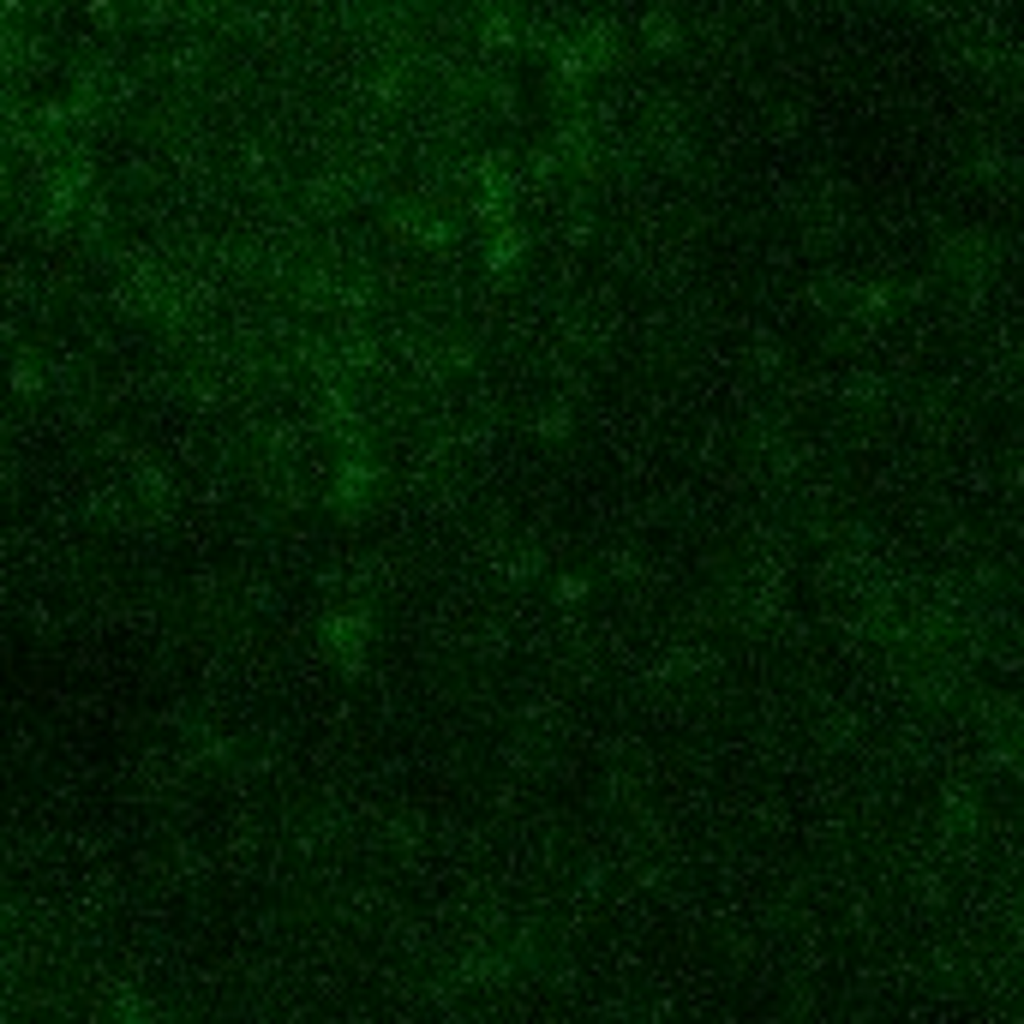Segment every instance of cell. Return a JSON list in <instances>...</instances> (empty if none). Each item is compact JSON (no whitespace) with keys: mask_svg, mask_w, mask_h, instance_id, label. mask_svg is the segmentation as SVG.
I'll return each instance as SVG.
<instances>
[{"mask_svg":"<svg viewBox=\"0 0 1024 1024\" xmlns=\"http://www.w3.org/2000/svg\"><path fill=\"white\" fill-rule=\"evenodd\" d=\"M582 599H587L582 575H557V606H582Z\"/></svg>","mask_w":1024,"mask_h":1024,"instance_id":"obj_5","label":"cell"},{"mask_svg":"<svg viewBox=\"0 0 1024 1024\" xmlns=\"http://www.w3.org/2000/svg\"><path fill=\"white\" fill-rule=\"evenodd\" d=\"M372 485H378V468L366 450H354L348 462L336 468V509L342 516H360L366 504H372Z\"/></svg>","mask_w":1024,"mask_h":1024,"instance_id":"obj_2","label":"cell"},{"mask_svg":"<svg viewBox=\"0 0 1024 1024\" xmlns=\"http://www.w3.org/2000/svg\"><path fill=\"white\" fill-rule=\"evenodd\" d=\"M324 653L342 665V671H360L366 653H372V618L366 611H336V618L324 623Z\"/></svg>","mask_w":1024,"mask_h":1024,"instance_id":"obj_1","label":"cell"},{"mask_svg":"<svg viewBox=\"0 0 1024 1024\" xmlns=\"http://www.w3.org/2000/svg\"><path fill=\"white\" fill-rule=\"evenodd\" d=\"M521 252H528V240H521V228H504V234H492V240H485V271H521Z\"/></svg>","mask_w":1024,"mask_h":1024,"instance_id":"obj_3","label":"cell"},{"mask_svg":"<svg viewBox=\"0 0 1024 1024\" xmlns=\"http://www.w3.org/2000/svg\"><path fill=\"white\" fill-rule=\"evenodd\" d=\"M540 438H569V407H563V402H552V407H545V414H540Z\"/></svg>","mask_w":1024,"mask_h":1024,"instance_id":"obj_4","label":"cell"}]
</instances>
